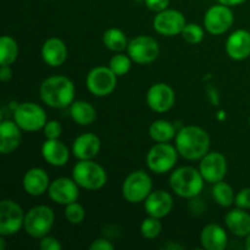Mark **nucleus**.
<instances>
[{"instance_id":"nucleus-39","label":"nucleus","mask_w":250,"mask_h":250,"mask_svg":"<svg viewBox=\"0 0 250 250\" xmlns=\"http://www.w3.org/2000/svg\"><path fill=\"white\" fill-rule=\"evenodd\" d=\"M114 244L105 238L95 239V241L89 246L90 250H114Z\"/></svg>"},{"instance_id":"nucleus-11","label":"nucleus","mask_w":250,"mask_h":250,"mask_svg":"<svg viewBox=\"0 0 250 250\" xmlns=\"http://www.w3.org/2000/svg\"><path fill=\"white\" fill-rule=\"evenodd\" d=\"M160 48L154 38L148 36H139L131 39L127 45V54L132 61L139 65H146L158 59Z\"/></svg>"},{"instance_id":"nucleus-31","label":"nucleus","mask_w":250,"mask_h":250,"mask_svg":"<svg viewBox=\"0 0 250 250\" xmlns=\"http://www.w3.org/2000/svg\"><path fill=\"white\" fill-rule=\"evenodd\" d=\"M132 66V59L129 58L128 54L125 55V54H116L115 56H112L111 60L109 62V67L115 75L119 77V76H124L131 70Z\"/></svg>"},{"instance_id":"nucleus-5","label":"nucleus","mask_w":250,"mask_h":250,"mask_svg":"<svg viewBox=\"0 0 250 250\" xmlns=\"http://www.w3.org/2000/svg\"><path fill=\"white\" fill-rule=\"evenodd\" d=\"M55 221L54 211L46 205L33 207L24 216L23 229L32 238H43L48 236L49 231Z\"/></svg>"},{"instance_id":"nucleus-21","label":"nucleus","mask_w":250,"mask_h":250,"mask_svg":"<svg viewBox=\"0 0 250 250\" xmlns=\"http://www.w3.org/2000/svg\"><path fill=\"white\" fill-rule=\"evenodd\" d=\"M42 155L49 165L61 167L67 164L70 151L67 146L59 139H46L42 146Z\"/></svg>"},{"instance_id":"nucleus-20","label":"nucleus","mask_w":250,"mask_h":250,"mask_svg":"<svg viewBox=\"0 0 250 250\" xmlns=\"http://www.w3.org/2000/svg\"><path fill=\"white\" fill-rule=\"evenodd\" d=\"M22 186H23V189L27 194L39 197V195L48 192L50 181H49L48 173L43 168L34 167L24 173Z\"/></svg>"},{"instance_id":"nucleus-3","label":"nucleus","mask_w":250,"mask_h":250,"mask_svg":"<svg viewBox=\"0 0 250 250\" xmlns=\"http://www.w3.org/2000/svg\"><path fill=\"white\" fill-rule=\"evenodd\" d=\"M205 180L199 170L192 166H182L171 173L170 187L182 198H195L204 188Z\"/></svg>"},{"instance_id":"nucleus-43","label":"nucleus","mask_w":250,"mask_h":250,"mask_svg":"<svg viewBox=\"0 0 250 250\" xmlns=\"http://www.w3.org/2000/svg\"><path fill=\"white\" fill-rule=\"evenodd\" d=\"M246 248L250 250V233L246 237Z\"/></svg>"},{"instance_id":"nucleus-44","label":"nucleus","mask_w":250,"mask_h":250,"mask_svg":"<svg viewBox=\"0 0 250 250\" xmlns=\"http://www.w3.org/2000/svg\"><path fill=\"white\" fill-rule=\"evenodd\" d=\"M5 249V239H4V236H1V238H0V250H4Z\"/></svg>"},{"instance_id":"nucleus-7","label":"nucleus","mask_w":250,"mask_h":250,"mask_svg":"<svg viewBox=\"0 0 250 250\" xmlns=\"http://www.w3.org/2000/svg\"><path fill=\"white\" fill-rule=\"evenodd\" d=\"M178 151L168 143H156L146 155V165L150 171L158 175L168 172L177 164Z\"/></svg>"},{"instance_id":"nucleus-15","label":"nucleus","mask_w":250,"mask_h":250,"mask_svg":"<svg viewBox=\"0 0 250 250\" xmlns=\"http://www.w3.org/2000/svg\"><path fill=\"white\" fill-rule=\"evenodd\" d=\"M80 186L76 181L67 177L56 178L55 181L50 182L48 189V195L54 203L60 205H67L73 202H77L80 197Z\"/></svg>"},{"instance_id":"nucleus-33","label":"nucleus","mask_w":250,"mask_h":250,"mask_svg":"<svg viewBox=\"0 0 250 250\" xmlns=\"http://www.w3.org/2000/svg\"><path fill=\"white\" fill-rule=\"evenodd\" d=\"M181 36L187 43L198 44L204 39V28L197 23H186Z\"/></svg>"},{"instance_id":"nucleus-8","label":"nucleus","mask_w":250,"mask_h":250,"mask_svg":"<svg viewBox=\"0 0 250 250\" xmlns=\"http://www.w3.org/2000/svg\"><path fill=\"white\" fill-rule=\"evenodd\" d=\"M14 121L19 127L27 132H37L44 128L46 121V114L43 107L36 103H22L17 105L14 111Z\"/></svg>"},{"instance_id":"nucleus-24","label":"nucleus","mask_w":250,"mask_h":250,"mask_svg":"<svg viewBox=\"0 0 250 250\" xmlns=\"http://www.w3.org/2000/svg\"><path fill=\"white\" fill-rule=\"evenodd\" d=\"M200 244L207 250H224L227 247L226 231L219 225H208L200 233Z\"/></svg>"},{"instance_id":"nucleus-38","label":"nucleus","mask_w":250,"mask_h":250,"mask_svg":"<svg viewBox=\"0 0 250 250\" xmlns=\"http://www.w3.org/2000/svg\"><path fill=\"white\" fill-rule=\"evenodd\" d=\"M146 1V7L151 11L160 12L163 10L167 9L168 4H170V0H144Z\"/></svg>"},{"instance_id":"nucleus-23","label":"nucleus","mask_w":250,"mask_h":250,"mask_svg":"<svg viewBox=\"0 0 250 250\" xmlns=\"http://www.w3.org/2000/svg\"><path fill=\"white\" fill-rule=\"evenodd\" d=\"M21 143V128L15 121L4 120L0 125V151L10 154Z\"/></svg>"},{"instance_id":"nucleus-10","label":"nucleus","mask_w":250,"mask_h":250,"mask_svg":"<svg viewBox=\"0 0 250 250\" xmlns=\"http://www.w3.org/2000/svg\"><path fill=\"white\" fill-rule=\"evenodd\" d=\"M24 216L26 214L16 202L2 200L0 203V234L4 237L16 234L23 227Z\"/></svg>"},{"instance_id":"nucleus-35","label":"nucleus","mask_w":250,"mask_h":250,"mask_svg":"<svg viewBox=\"0 0 250 250\" xmlns=\"http://www.w3.org/2000/svg\"><path fill=\"white\" fill-rule=\"evenodd\" d=\"M43 129L46 139H59V137L61 136V132H62V127L56 120L46 122Z\"/></svg>"},{"instance_id":"nucleus-28","label":"nucleus","mask_w":250,"mask_h":250,"mask_svg":"<svg viewBox=\"0 0 250 250\" xmlns=\"http://www.w3.org/2000/svg\"><path fill=\"white\" fill-rule=\"evenodd\" d=\"M103 42L107 49L116 51V53L127 49V45H128L126 34L119 28H109L107 31H105L104 36H103Z\"/></svg>"},{"instance_id":"nucleus-30","label":"nucleus","mask_w":250,"mask_h":250,"mask_svg":"<svg viewBox=\"0 0 250 250\" xmlns=\"http://www.w3.org/2000/svg\"><path fill=\"white\" fill-rule=\"evenodd\" d=\"M19 54V46L16 41L10 36H2L0 38V63L11 65L15 62Z\"/></svg>"},{"instance_id":"nucleus-25","label":"nucleus","mask_w":250,"mask_h":250,"mask_svg":"<svg viewBox=\"0 0 250 250\" xmlns=\"http://www.w3.org/2000/svg\"><path fill=\"white\" fill-rule=\"evenodd\" d=\"M227 229L237 237H247L250 233V215L244 209L237 208L225 216Z\"/></svg>"},{"instance_id":"nucleus-17","label":"nucleus","mask_w":250,"mask_h":250,"mask_svg":"<svg viewBox=\"0 0 250 250\" xmlns=\"http://www.w3.org/2000/svg\"><path fill=\"white\" fill-rule=\"evenodd\" d=\"M173 207V199L166 190L158 189L151 192L144 200V209L149 216L163 219L170 214Z\"/></svg>"},{"instance_id":"nucleus-40","label":"nucleus","mask_w":250,"mask_h":250,"mask_svg":"<svg viewBox=\"0 0 250 250\" xmlns=\"http://www.w3.org/2000/svg\"><path fill=\"white\" fill-rule=\"evenodd\" d=\"M12 77V70L9 65H1L0 68V80L2 82H7V81L11 80Z\"/></svg>"},{"instance_id":"nucleus-16","label":"nucleus","mask_w":250,"mask_h":250,"mask_svg":"<svg viewBox=\"0 0 250 250\" xmlns=\"http://www.w3.org/2000/svg\"><path fill=\"white\" fill-rule=\"evenodd\" d=\"M146 104L156 112H166L175 104V92L166 83H155L146 93Z\"/></svg>"},{"instance_id":"nucleus-13","label":"nucleus","mask_w":250,"mask_h":250,"mask_svg":"<svg viewBox=\"0 0 250 250\" xmlns=\"http://www.w3.org/2000/svg\"><path fill=\"white\" fill-rule=\"evenodd\" d=\"M186 26V19L178 10L166 9L158 12L153 21V27L161 36L172 37L182 33Z\"/></svg>"},{"instance_id":"nucleus-19","label":"nucleus","mask_w":250,"mask_h":250,"mask_svg":"<svg viewBox=\"0 0 250 250\" xmlns=\"http://www.w3.org/2000/svg\"><path fill=\"white\" fill-rule=\"evenodd\" d=\"M226 53L233 60H244L250 56V32L234 31L226 41Z\"/></svg>"},{"instance_id":"nucleus-27","label":"nucleus","mask_w":250,"mask_h":250,"mask_svg":"<svg viewBox=\"0 0 250 250\" xmlns=\"http://www.w3.org/2000/svg\"><path fill=\"white\" fill-rule=\"evenodd\" d=\"M175 126L166 120H156L149 127V136L156 143H168L176 137Z\"/></svg>"},{"instance_id":"nucleus-36","label":"nucleus","mask_w":250,"mask_h":250,"mask_svg":"<svg viewBox=\"0 0 250 250\" xmlns=\"http://www.w3.org/2000/svg\"><path fill=\"white\" fill-rule=\"evenodd\" d=\"M234 204L241 209H250V188H243L237 193Z\"/></svg>"},{"instance_id":"nucleus-1","label":"nucleus","mask_w":250,"mask_h":250,"mask_svg":"<svg viewBox=\"0 0 250 250\" xmlns=\"http://www.w3.org/2000/svg\"><path fill=\"white\" fill-rule=\"evenodd\" d=\"M75 84L65 76H51L39 87L42 102L54 109H65L70 106L75 99Z\"/></svg>"},{"instance_id":"nucleus-14","label":"nucleus","mask_w":250,"mask_h":250,"mask_svg":"<svg viewBox=\"0 0 250 250\" xmlns=\"http://www.w3.org/2000/svg\"><path fill=\"white\" fill-rule=\"evenodd\" d=\"M199 171L205 182L211 185L220 182L227 173V160L219 151H211L200 159Z\"/></svg>"},{"instance_id":"nucleus-37","label":"nucleus","mask_w":250,"mask_h":250,"mask_svg":"<svg viewBox=\"0 0 250 250\" xmlns=\"http://www.w3.org/2000/svg\"><path fill=\"white\" fill-rule=\"evenodd\" d=\"M39 248L42 250H61L62 246H61L60 241L55 237L45 236L41 238V243H39Z\"/></svg>"},{"instance_id":"nucleus-32","label":"nucleus","mask_w":250,"mask_h":250,"mask_svg":"<svg viewBox=\"0 0 250 250\" xmlns=\"http://www.w3.org/2000/svg\"><path fill=\"white\" fill-rule=\"evenodd\" d=\"M158 217L149 216L143 220L141 225V233L146 239H155L161 233V222Z\"/></svg>"},{"instance_id":"nucleus-26","label":"nucleus","mask_w":250,"mask_h":250,"mask_svg":"<svg viewBox=\"0 0 250 250\" xmlns=\"http://www.w3.org/2000/svg\"><path fill=\"white\" fill-rule=\"evenodd\" d=\"M70 116L76 124L81 126H89L97 119V111L90 103L85 100H78L70 105Z\"/></svg>"},{"instance_id":"nucleus-45","label":"nucleus","mask_w":250,"mask_h":250,"mask_svg":"<svg viewBox=\"0 0 250 250\" xmlns=\"http://www.w3.org/2000/svg\"><path fill=\"white\" fill-rule=\"evenodd\" d=\"M249 126H250V116H249Z\"/></svg>"},{"instance_id":"nucleus-18","label":"nucleus","mask_w":250,"mask_h":250,"mask_svg":"<svg viewBox=\"0 0 250 250\" xmlns=\"http://www.w3.org/2000/svg\"><path fill=\"white\" fill-rule=\"evenodd\" d=\"M100 138L94 133H83L75 139L72 153L78 160H92L100 151Z\"/></svg>"},{"instance_id":"nucleus-34","label":"nucleus","mask_w":250,"mask_h":250,"mask_svg":"<svg viewBox=\"0 0 250 250\" xmlns=\"http://www.w3.org/2000/svg\"><path fill=\"white\" fill-rule=\"evenodd\" d=\"M66 220L72 225H78L83 222L85 217V210L84 208L77 202H73L71 204L65 205V210H63Z\"/></svg>"},{"instance_id":"nucleus-42","label":"nucleus","mask_w":250,"mask_h":250,"mask_svg":"<svg viewBox=\"0 0 250 250\" xmlns=\"http://www.w3.org/2000/svg\"><path fill=\"white\" fill-rule=\"evenodd\" d=\"M164 249L176 250V249H183V247L180 246V244H177V243H167L165 247H164Z\"/></svg>"},{"instance_id":"nucleus-41","label":"nucleus","mask_w":250,"mask_h":250,"mask_svg":"<svg viewBox=\"0 0 250 250\" xmlns=\"http://www.w3.org/2000/svg\"><path fill=\"white\" fill-rule=\"evenodd\" d=\"M217 1H219L220 4L227 5V6H236V5L243 4L247 0H217Z\"/></svg>"},{"instance_id":"nucleus-29","label":"nucleus","mask_w":250,"mask_h":250,"mask_svg":"<svg viewBox=\"0 0 250 250\" xmlns=\"http://www.w3.org/2000/svg\"><path fill=\"white\" fill-rule=\"evenodd\" d=\"M212 197H214L215 202L217 204L224 208L231 207L232 204H234V199H236V195H234L232 187L229 183L224 182V180L214 183V187H212Z\"/></svg>"},{"instance_id":"nucleus-2","label":"nucleus","mask_w":250,"mask_h":250,"mask_svg":"<svg viewBox=\"0 0 250 250\" xmlns=\"http://www.w3.org/2000/svg\"><path fill=\"white\" fill-rule=\"evenodd\" d=\"M176 149L187 160H199L209 153L210 137L198 126H186L175 137Z\"/></svg>"},{"instance_id":"nucleus-12","label":"nucleus","mask_w":250,"mask_h":250,"mask_svg":"<svg viewBox=\"0 0 250 250\" xmlns=\"http://www.w3.org/2000/svg\"><path fill=\"white\" fill-rule=\"evenodd\" d=\"M234 16L229 6L217 4L210 7L204 16V27L210 34L219 36L225 33L233 24Z\"/></svg>"},{"instance_id":"nucleus-6","label":"nucleus","mask_w":250,"mask_h":250,"mask_svg":"<svg viewBox=\"0 0 250 250\" xmlns=\"http://www.w3.org/2000/svg\"><path fill=\"white\" fill-rule=\"evenodd\" d=\"M153 182L146 171L138 170L129 173L122 185V195L131 204L144 202L153 192Z\"/></svg>"},{"instance_id":"nucleus-22","label":"nucleus","mask_w":250,"mask_h":250,"mask_svg":"<svg viewBox=\"0 0 250 250\" xmlns=\"http://www.w3.org/2000/svg\"><path fill=\"white\" fill-rule=\"evenodd\" d=\"M42 58L46 65L59 67L67 59V48L59 38H49L42 46Z\"/></svg>"},{"instance_id":"nucleus-9","label":"nucleus","mask_w":250,"mask_h":250,"mask_svg":"<svg viewBox=\"0 0 250 250\" xmlns=\"http://www.w3.org/2000/svg\"><path fill=\"white\" fill-rule=\"evenodd\" d=\"M117 76L106 66H98L89 71L85 80L88 90L95 97H106L116 88Z\"/></svg>"},{"instance_id":"nucleus-4","label":"nucleus","mask_w":250,"mask_h":250,"mask_svg":"<svg viewBox=\"0 0 250 250\" xmlns=\"http://www.w3.org/2000/svg\"><path fill=\"white\" fill-rule=\"evenodd\" d=\"M72 178L81 188L98 190L106 185L107 175L99 164L92 160H80L73 167Z\"/></svg>"}]
</instances>
